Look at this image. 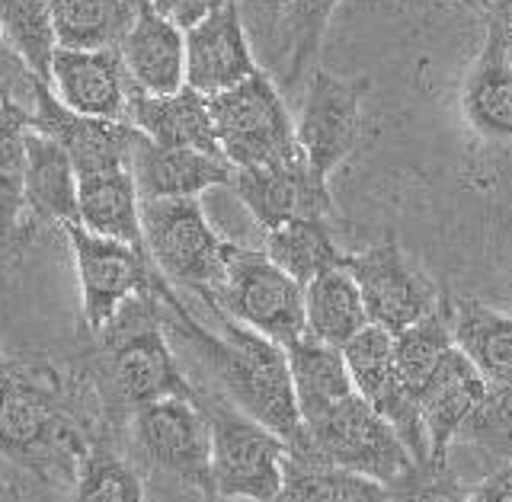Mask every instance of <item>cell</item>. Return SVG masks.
Masks as SVG:
<instances>
[{
    "label": "cell",
    "mask_w": 512,
    "mask_h": 502,
    "mask_svg": "<svg viewBox=\"0 0 512 502\" xmlns=\"http://www.w3.org/2000/svg\"><path fill=\"white\" fill-rule=\"evenodd\" d=\"M74 502H148L141 477L109 442L87 451L74 477Z\"/></svg>",
    "instance_id": "e575fe53"
},
{
    "label": "cell",
    "mask_w": 512,
    "mask_h": 502,
    "mask_svg": "<svg viewBox=\"0 0 512 502\" xmlns=\"http://www.w3.org/2000/svg\"><path fill=\"white\" fill-rule=\"evenodd\" d=\"M304 435H308L304 451L346 471L372 477L384 487L413 464L410 448L397 429L359 391L304 419Z\"/></svg>",
    "instance_id": "52a82bcc"
},
{
    "label": "cell",
    "mask_w": 512,
    "mask_h": 502,
    "mask_svg": "<svg viewBox=\"0 0 512 502\" xmlns=\"http://www.w3.org/2000/svg\"><path fill=\"white\" fill-rule=\"evenodd\" d=\"M0 368H4V355H0Z\"/></svg>",
    "instance_id": "c3c4849f"
},
{
    "label": "cell",
    "mask_w": 512,
    "mask_h": 502,
    "mask_svg": "<svg viewBox=\"0 0 512 502\" xmlns=\"http://www.w3.org/2000/svg\"><path fill=\"white\" fill-rule=\"evenodd\" d=\"M260 71L237 0L212 10L186 29V87L215 96Z\"/></svg>",
    "instance_id": "2e32d148"
},
{
    "label": "cell",
    "mask_w": 512,
    "mask_h": 502,
    "mask_svg": "<svg viewBox=\"0 0 512 502\" xmlns=\"http://www.w3.org/2000/svg\"><path fill=\"white\" fill-rule=\"evenodd\" d=\"M340 0H292L282 32V55L272 74H279L282 90H292L304 71L314 68L320 45H324L327 23Z\"/></svg>",
    "instance_id": "d6a6232c"
},
{
    "label": "cell",
    "mask_w": 512,
    "mask_h": 502,
    "mask_svg": "<svg viewBox=\"0 0 512 502\" xmlns=\"http://www.w3.org/2000/svg\"><path fill=\"white\" fill-rule=\"evenodd\" d=\"M365 93L368 77L343 80L324 68H314L295 132L304 157L320 176H330L362 144Z\"/></svg>",
    "instance_id": "7c38bea8"
},
{
    "label": "cell",
    "mask_w": 512,
    "mask_h": 502,
    "mask_svg": "<svg viewBox=\"0 0 512 502\" xmlns=\"http://www.w3.org/2000/svg\"><path fill=\"white\" fill-rule=\"evenodd\" d=\"M208 502H224V499H218V496H215V499H208Z\"/></svg>",
    "instance_id": "7dc6e473"
},
{
    "label": "cell",
    "mask_w": 512,
    "mask_h": 502,
    "mask_svg": "<svg viewBox=\"0 0 512 502\" xmlns=\"http://www.w3.org/2000/svg\"><path fill=\"white\" fill-rule=\"evenodd\" d=\"M388 502H468V490L452 458H426L388 483Z\"/></svg>",
    "instance_id": "d590c367"
},
{
    "label": "cell",
    "mask_w": 512,
    "mask_h": 502,
    "mask_svg": "<svg viewBox=\"0 0 512 502\" xmlns=\"http://www.w3.org/2000/svg\"><path fill=\"white\" fill-rule=\"evenodd\" d=\"M208 307H221L237 323L285 349L308 336L304 285L272 263L263 250H244L234 244L221 291Z\"/></svg>",
    "instance_id": "ba28073f"
},
{
    "label": "cell",
    "mask_w": 512,
    "mask_h": 502,
    "mask_svg": "<svg viewBox=\"0 0 512 502\" xmlns=\"http://www.w3.org/2000/svg\"><path fill=\"white\" fill-rule=\"evenodd\" d=\"M157 301L160 311H164L167 330H173L196 352V359L208 368L221 394L237 410H244L256 423L272 429L288 448L308 445L285 346L237 323L221 307H205L208 323L199 320L180 301L173 285H167V279L157 288Z\"/></svg>",
    "instance_id": "7a4b0ae2"
},
{
    "label": "cell",
    "mask_w": 512,
    "mask_h": 502,
    "mask_svg": "<svg viewBox=\"0 0 512 502\" xmlns=\"http://www.w3.org/2000/svg\"><path fill=\"white\" fill-rule=\"evenodd\" d=\"M231 189L263 231L301 218L333 221L336 215L327 176H320L304 154L282 164L240 167L234 170Z\"/></svg>",
    "instance_id": "4fadbf2b"
},
{
    "label": "cell",
    "mask_w": 512,
    "mask_h": 502,
    "mask_svg": "<svg viewBox=\"0 0 512 502\" xmlns=\"http://www.w3.org/2000/svg\"><path fill=\"white\" fill-rule=\"evenodd\" d=\"M0 502H20V496H16V490L10 487L4 477H0Z\"/></svg>",
    "instance_id": "7bdbcfd3"
},
{
    "label": "cell",
    "mask_w": 512,
    "mask_h": 502,
    "mask_svg": "<svg viewBox=\"0 0 512 502\" xmlns=\"http://www.w3.org/2000/svg\"><path fill=\"white\" fill-rule=\"evenodd\" d=\"M32 125H36L39 132L52 135L61 148L68 151L71 164L77 170V180L87 173L132 167V151H135L138 135H141L132 122L80 116V112L68 109L58 100L45 80L36 84Z\"/></svg>",
    "instance_id": "5bb4252c"
},
{
    "label": "cell",
    "mask_w": 512,
    "mask_h": 502,
    "mask_svg": "<svg viewBox=\"0 0 512 502\" xmlns=\"http://www.w3.org/2000/svg\"><path fill=\"white\" fill-rule=\"evenodd\" d=\"M263 253L282 266L295 282L308 285L320 272L346 263V253L333 240L330 221L301 218L263 231Z\"/></svg>",
    "instance_id": "83f0119b"
},
{
    "label": "cell",
    "mask_w": 512,
    "mask_h": 502,
    "mask_svg": "<svg viewBox=\"0 0 512 502\" xmlns=\"http://www.w3.org/2000/svg\"><path fill=\"white\" fill-rule=\"evenodd\" d=\"M26 212L36 224L77 221V170L68 151L36 125L26 132Z\"/></svg>",
    "instance_id": "7402d4cb"
},
{
    "label": "cell",
    "mask_w": 512,
    "mask_h": 502,
    "mask_svg": "<svg viewBox=\"0 0 512 502\" xmlns=\"http://www.w3.org/2000/svg\"><path fill=\"white\" fill-rule=\"evenodd\" d=\"M208 106H212L218 148L234 170L282 164L304 154L282 90L269 71L260 68L237 87L208 96Z\"/></svg>",
    "instance_id": "8992f818"
},
{
    "label": "cell",
    "mask_w": 512,
    "mask_h": 502,
    "mask_svg": "<svg viewBox=\"0 0 512 502\" xmlns=\"http://www.w3.org/2000/svg\"><path fill=\"white\" fill-rule=\"evenodd\" d=\"M199 407L212 426V487L218 499L272 502L282 487L288 445L276 432L237 410L218 391H199Z\"/></svg>",
    "instance_id": "5b68a950"
},
{
    "label": "cell",
    "mask_w": 512,
    "mask_h": 502,
    "mask_svg": "<svg viewBox=\"0 0 512 502\" xmlns=\"http://www.w3.org/2000/svg\"><path fill=\"white\" fill-rule=\"evenodd\" d=\"M128 432L151 471L215 499L212 426L199 407V397H164L144 403L128 416Z\"/></svg>",
    "instance_id": "9c48e42d"
},
{
    "label": "cell",
    "mask_w": 512,
    "mask_h": 502,
    "mask_svg": "<svg viewBox=\"0 0 512 502\" xmlns=\"http://www.w3.org/2000/svg\"><path fill=\"white\" fill-rule=\"evenodd\" d=\"M506 45V52H509V58H512V42H503Z\"/></svg>",
    "instance_id": "bcb514c9"
},
{
    "label": "cell",
    "mask_w": 512,
    "mask_h": 502,
    "mask_svg": "<svg viewBox=\"0 0 512 502\" xmlns=\"http://www.w3.org/2000/svg\"><path fill=\"white\" fill-rule=\"evenodd\" d=\"M0 58H16V55L10 52V45L4 42V36H0Z\"/></svg>",
    "instance_id": "f6af8a7d"
},
{
    "label": "cell",
    "mask_w": 512,
    "mask_h": 502,
    "mask_svg": "<svg viewBox=\"0 0 512 502\" xmlns=\"http://www.w3.org/2000/svg\"><path fill=\"white\" fill-rule=\"evenodd\" d=\"M77 224L90 234L144 247L141 196L132 167L87 173L77 180Z\"/></svg>",
    "instance_id": "603a6c76"
},
{
    "label": "cell",
    "mask_w": 512,
    "mask_h": 502,
    "mask_svg": "<svg viewBox=\"0 0 512 502\" xmlns=\"http://www.w3.org/2000/svg\"><path fill=\"white\" fill-rule=\"evenodd\" d=\"M148 4L186 32L196 23H202L212 10H218L221 4H228V0H148Z\"/></svg>",
    "instance_id": "f35d334b"
},
{
    "label": "cell",
    "mask_w": 512,
    "mask_h": 502,
    "mask_svg": "<svg viewBox=\"0 0 512 502\" xmlns=\"http://www.w3.org/2000/svg\"><path fill=\"white\" fill-rule=\"evenodd\" d=\"M461 112L484 141H512V58L493 29L461 84Z\"/></svg>",
    "instance_id": "44dd1931"
},
{
    "label": "cell",
    "mask_w": 512,
    "mask_h": 502,
    "mask_svg": "<svg viewBox=\"0 0 512 502\" xmlns=\"http://www.w3.org/2000/svg\"><path fill=\"white\" fill-rule=\"evenodd\" d=\"M452 346L455 336H452V317H448V295L429 317L394 333V368L404 391L413 400L420 397L423 384L429 381V375L436 371V365L445 359V352Z\"/></svg>",
    "instance_id": "f546056e"
},
{
    "label": "cell",
    "mask_w": 512,
    "mask_h": 502,
    "mask_svg": "<svg viewBox=\"0 0 512 502\" xmlns=\"http://www.w3.org/2000/svg\"><path fill=\"white\" fill-rule=\"evenodd\" d=\"M285 352H288V368H292L301 423L356 391V384L349 378L346 359H343V349L320 343L314 336H304Z\"/></svg>",
    "instance_id": "4316f807"
},
{
    "label": "cell",
    "mask_w": 512,
    "mask_h": 502,
    "mask_svg": "<svg viewBox=\"0 0 512 502\" xmlns=\"http://www.w3.org/2000/svg\"><path fill=\"white\" fill-rule=\"evenodd\" d=\"M468 502H512V458L496 464L468 493Z\"/></svg>",
    "instance_id": "ab89813d"
},
{
    "label": "cell",
    "mask_w": 512,
    "mask_h": 502,
    "mask_svg": "<svg viewBox=\"0 0 512 502\" xmlns=\"http://www.w3.org/2000/svg\"><path fill=\"white\" fill-rule=\"evenodd\" d=\"M288 7H292V0H237L247 36L269 71H276L279 55H282V32L288 20Z\"/></svg>",
    "instance_id": "8d00e7d4"
},
{
    "label": "cell",
    "mask_w": 512,
    "mask_h": 502,
    "mask_svg": "<svg viewBox=\"0 0 512 502\" xmlns=\"http://www.w3.org/2000/svg\"><path fill=\"white\" fill-rule=\"evenodd\" d=\"M464 7H471V10H477L480 16H484V10H487V0H461Z\"/></svg>",
    "instance_id": "ee69618b"
},
{
    "label": "cell",
    "mask_w": 512,
    "mask_h": 502,
    "mask_svg": "<svg viewBox=\"0 0 512 502\" xmlns=\"http://www.w3.org/2000/svg\"><path fill=\"white\" fill-rule=\"evenodd\" d=\"M132 87L141 93H176L186 87V32L138 0L132 23L116 45Z\"/></svg>",
    "instance_id": "e0dca14e"
},
{
    "label": "cell",
    "mask_w": 512,
    "mask_h": 502,
    "mask_svg": "<svg viewBox=\"0 0 512 502\" xmlns=\"http://www.w3.org/2000/svg\"><path fill=\"white\" fill-rule=\"evenodd\" d=\"M304 317H308V336L336 349H343L352 336L368 327L359 285L346 263L320 272L304 285Z\"/></svg>",
    "instance_id": "484cf974"
},
{
    "label": "cell",
    "mask_w": 512,
    "mask_h": 502,
    "mask_svg": "<svg viewBox=\"0 0 512 502\" xmlns=\"http://www.w3.org/2000/svg\"><path fill=\"white\" fill-rule=\"evenodd\" d=\"M141 237L167 285L186 288L202 307L215 304L234 244L208 224L199 199L141 202Z\"/></svg>",
    "instance_id": "277c9868"
},
{
    "label": "cell",
    "mask_w": 512,
    "mask_h": 502,
    "mask_svg": "<svg viewBox=\"0 0 512 502\" xmlns=\"http://www.w3.org/2000/svg\"><path fill=\"white\" fill-rule=\"evenodd\" d=\"M346 269L359 285L368 323L388 333L420 323L445 298L442 288L404 253L397 237H384L362 253H346Z\"/></svg>",
    "instance_id": "8fae6325"
},
{
    "label": "cell",
    "mask_w": 512,
    "mask_h": 502,
    "mask_svg": "<svg viewBox=\"0 0 512 502\" xmlns=\"http://www.w3.org/2000/svg\"><path fill=\"white\" fill-rule=\"evenodd\" d=\"M484 23L503 42H512V0H487Z\"/></svg>",
    "instance_id": "b9f144b4"
},
{
    "label": "cell",
    "mask_w": 512,
    "mask_h": 502,
    "mask_svg": "<svg viewBox=\"0 0 512 502\" xmlns=\"http://www.w3.org/2000/svg\"><path fill=\"white\" fill-rule=\"evenodd\" d=\"M39 77L20 58H0V112L4 109H32Z\"/></svg>",
    "instance_id": "74e56055"
},
{
    "label": "cell",
    "mask_w": 512,
    "mask_h": 502,
    "mask_svg": "<svg viewBox=\"0 0 512 502\" xmlns=\"http://www.w3.org/2000/svg\"><path fill=\"white\" fill-rule=\"evenodd\" d=\"M48 87L58 100L80 116L128 122L132 80L119 48H55Z\"/></svg>",
    "instance_id": "9a60e30c"
},
{
    "label": "cell",
    "mask_w": 512,
    "mask_h": 502,
    "mask_svg": "<svg viewBox=\"0 0 512 502\" xmlns=\"http://www.w3.org/2000/svg\"><path fill=\"white\" fill-rule=\"evenodd\" d=\"M455 346L490 387L512 391V317L477 298H448Z\"/></svg>",
    "instance_id": "cb8c5ba5"
},
{
    "label": "cell",
    "mask_w": 512,
    "mask_h": 502,
    "mask_svg": "<svg viewBox=\"0 0 512 502\" xmlns=\"http://www.w3.org/2000/svg\"><path fill=\"white\" fill-rule=\"evenodd\" d=\"M471 448L477 455L490 461V471L496 464L512 458V391L509 387H490L480 397V403L464 419L461 429L455 432L452 448ZM452 458V455H448Z\"/></svg>",
    "instance_id": "836d02e7"
},
{
    "label": "cell",
    "mask_w": 512,
    "mask_h": 502,
    "mask_svg": "<svg viewBox=\"0 0 512 502\" xmlns=\"http://www.w3.org/2000/svg\"><path fill=\"white\" fill-rule=\"evenodd\" d=\"M96 339H100V352L90 365L116 426L128 423V416L144 403L164 397H199L196 384L183 375L176 352L170 349L157 291L122 304V311L96 333Z\"/></svg>",
    "instance_id": "3957f363"
},
{
    "label": "cell",
    "mask_w": 512,
    "mask_h": 502,
    "mask_svg": "<svg viewBox=\"0 0 512 502\" xmlns=\"http://www.w3.org/2000/svg\"><path fill=\"white\" fill-rule=\"evenodd\" d=\"M0 36L10 52L48 84L58 48L52 0H0Z\"/></svg>",
    "instance_id": "4dcf8cb0"
},
{
    "label": "cell",
    "mask_w": 512,
    "mask_h": 502,
    "mask_svg": "<svg viewBox=\"0 0 512 502\" xmlns=\"http://www.w3.org/2000/svg\"><path fill=\"white\" fill-rule=\"evenodd\" d=\"M138 0H52L61 48H112L132 23Z\"/></svg>",
    "instance_id": "f1b7e54d"
},
{
    "label": "cell",
    "mask_w": 512,
    "mask_h": 502,
    "mask_svg": "<svg viewBox=\"0 0 512 502\" xmlns=\"http://www.w3.org/2000/svg\"><path fill=\"white\" fill-rule=\"evenodd\" d=\"M64 234H68L77 266L84 323L93 336L122 311V304L138 295H154L157 285L164 282L144 247L90 234L77 221L64 224Z\"/></svg>",
    "instance_id": "30bf717a"
},
{
    "label": "cell",
    "mask_w": 512,
    "mask_h": 502,
    "mask_svg": "<svg viewBox=\"0 0 512 502\" xmlns=\"http://www.w3.org/2000/svg\"><path fill=\"white\" fill-rule=\"evenodd\" d=\"M29 234L32 231H13L7 224H0V275L23 256V250L29 247Z\"/></svg>",
    "instance_id": "60d3db41"
},
{
    "label": "cell",
    "mask_w": 512,
    "mask_h": 502,
    "mask_svg": "<svg viewBox=\"0 0 512 502\" xmlns=\"http://www.w3.org/2000/svg\"><path fill=\"white\" fill-rule=\"evenodd\" d=\"M132 176L141 202L151 199H199L205 189L231 186L234 167L218 154L192 148H164L138 135L132 151Z\"/></svg>",
    "instance_id": "ac0fdd59"
},
{
    "label": "cell",
    "mask_w": 512,
    "mask_h": 502,
    "mask_svg": "<svg viewBox=\"0 0 512 502\" xmlns=\"http://www.w3.org/2000/svg\"><path fill=\"white\" fill-rule=\"evenodd\" d=\"M93 365L4 359L0 368V458L45 483L71 480L80 461L116 432Z\"/></svg>",
    "instance_id": "6da1fadb"
},
{
    "label": "cell",
    "mask_w": 512,
    "mask_h": 502,
    "mask_svg": "<svg viewBox=\"0 0 512 502\" xmlns=\"http://www.w3.org/2000/svg\"><path fill=\"white\" fill-rule=\"evenodd\" d=\"M32 109L0 112V224L32 231L36 221L26 212V132Z\"/></svg>",
    "instance_id": "1f68e13d"
},
{
    "label": "cell",
    "mask_w": 512,
    "mask_h": 502,
    "mask_svg": "<svg viewBox=\"0 0 512 502\" xmlns=\"http://www.w3.org/2000/svg\"><path fill=\"white\" fill-rule=\"evenodd\" d=\"M272 502H388V487L304 448H288L282 461V487Z\"/></svg>",
    "instance_id": "d4e9b609"
},
{
    "label": "cell",
    "mask_w": 512,
    "mask_h": 502,
    "mask_svg": "<svg viewBox=\"0 0 512 502\" xmlns=\"http://www.w3.org/2000/svg\"><path fill=\"white\" fill-rule=\"evenodd\" d=\"M128 122H132L144 138L164 148H192L205 154H221L215 119L208 96L180 87L176 93H141L132 87V103H128Z\"/></svg>",
    "instance_id": "ffe728a7"
},
{
    "label": "cell",
    "mask_w": 512,
    "mask_h": 502,
    "mask_svg": "<svg viewBox=\"0 0 512 502\" xmlns=\"http://www.w3.org/2000/svg\"><path fill=\"white\" fill-rule=\"evenodd\" d=\"M487 394V381L480 378V371L471 365V359L458 346L445 352V359L436 365V371L423 384L416 407L426 429L429 458H448L452 455L455 432L461 429L464 419Z\"/></svg>",
    "instance_id": "d6986e66"
}]
</instances>
